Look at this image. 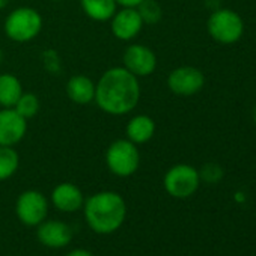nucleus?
<instances>
[{"instance_id":"24","label":"nucleus","mask_w":256,"mask_h":256,"mask_svg":"<svg viewBox=\"0 0 256 256\" xmlns=\"http://www.w3.org/2000/svg\"><path fill=\"white\" fill-rule=\"evenodd\" d=\"M252 119H253V122H254V125H256V104H254V107H253V110H252Z\"/></svg>"},{"instance_id":"13","label":"nucleus","mask_w":256,"mask_h":256,"mask_svg":"<svg viewBox=\"0 0 256 256\" xmlns=\"http://www.w3.org/2000/svg\"><path fill=\"white\" fill-rule=\"evenodd\" d=\"M52 202L62 212H74L83 206L84 198L77 186L71 182H62L54 187L52 193Z\"/></svg>"},{"instance_id":"2","label":"nucleus","mask_w":256,"mask_h":256,"mask_svg":"<svg viewBox=\"0 0 256 256\" xmlns=\"http://www.w3.org/2000/svg\"><path fill=\"white\" fill-rule=\"evenodd\" d=\"M84 218L96 234H113L125 222L126 205L120 194L114 192H100L88 198L83 204Z\"/></svg>"},{"instance_id":"4","label":"nucleus","mask_w":256,"mask_h":256,"mask_svg":"<svg viewBox=\"0 0 256 256\" xmlns=\"http://www.w3.org/2000/svg\"><path fill=\"white\" fill-rule=\"evenodd\" d=\"M42 28V20L38 11L32 8H18L12 11L5 22L6 35L17 42L34 40Z\"/></svg>"},{"instance_id":"22","label":"nucleus","mask_w":256,"mask_h":256,"mask_svg":"<svg viewBox=\"0 0 256 256\" xmlns=\"http://www.w3.org/2000/svg\"><path fill=\"white\" fill-rule=\"evenodd\" d=\"M65 256H94V254L86 248H72Z\"/></svg>"},{"instance_id":"15","label":"nucleus","mask_w":256,"mask_h":256,"mask_svg":"<svg viewBox=\"0 0 256 256\" xmlns=\"http://www.w3.org/2000/svg\"><path fill=\"white\" fill-rule=\"evenodd\" d=\"M68 96L77 104H88L95 98V84L84 76H74L66 84Z\"/></svg>"},{"instance_id":"19","label":"nucleus","mask_w":256,"mask_h":256,"mask_svg":"<svg viewBox=\"0 0 256 256\" xmlns=\"http://www.w3.org/2000/svg\"><path fill=\"white\" fill-rule=\"evenodd\" d=\"M138 12L146 24H156L162 18V8L156 0H142L138 5Z\"/></svg>"},{"instance_id":"20","label":"nucleus","mask_w":256,"mask_h":256,"mask_svg":"<svg viewBox=\"0 0 256 256\" xmlns=\"http://www.w3.org/2000/svg\"><path fill=\"white\" fill-rule=\"evenodd\" d=\"M40 108V101L36 98V95L34 94H22V96L18 98L17 104H16V110L24 118H34L38 113Z\"/></svg>"},{"instance_id":"9","label":"nucleus","mask_w":256,"mask_h":256,"mask_svg":"<svg viewBox=\"0 0 256 256\" xmlns=\"http://www.w3.org/2000/svg\"><path fill=\"white\" fill-rule=\"evenodd\" d=\"M26 119L14 108L0 110V146H12L26 134Z\"/></svg>"},{"instance_id":"18","label":"nucleus","mask_w":256,"mask_h":256,"mask_svg":"<svg viewBox=\"0 0 256 256\" xmlns=\"http://www.w3.org/2000/svg\"><path fill=\"white\" fill-rule=\"evenodd\" d=\"M18 169V154L11 146H0V181L11 178Z\"/></svg>"},{"instance_id":"17","label":"nucleus","mask_w":256,"mask_h":256,"mask_svg":"<svg viewBox=\"0 0 256 256\" xmlns=\"http://www.w3.org/2000/svg\"><path fill=\"white\" fill-rule=\"evenodd\" d=\"M80 2L84 14L96 22H107L116 12L114 0H80Z\"/></svg>"},{"instance_id":"3","label":"nucleus","mask_w":256,"mask_h":256,"mask_svg":"<svg viewBox=\"0 0 256 256\" xmlns=\"http://www.w3.org/2000/svg\"><path fill=\"white\" fill-rule=\"evenodd\" d=\"M210 36L220 44H234L240 41L244 32V23L240 14L232 10L214 11L206 23Z\"/></svg>"},{"instance_id":"11","label":"nucleus","mask_w":256,"mask_h":256,"mask_svg":"<svg viewBox=\"0 0 256 256\" xmlns=\"http://www.w3.org/2000/svg\"><path fill=\"white\" fill-rule=\"evenodd\" d=\"M36 236L48 248H64L72 240V229L60 220H44L38 224Z\"/></svg>"},{"instance_id":"7","label":"nucleus","mask_w":256,"mask_h":256,"mask_svg":"<svg viewBox=\"0 0 256 256\" xmlns=\"http://www.w3.org/2000/svg\"><path fill=\"white\" fill-rule=\"evenodd\" d=\"M16 212L18 220L26 226H38L47 218L48 200L47 198L36 190L23 192L16 204Z\"/></svg>"},{"instance_id":"16","label":"nucleus","mask_w":256,"mask_h":256,"mask_svg":"<svg viewBox=\"0 0 256 256\" xmlns=\"http://www.w3.org/2000/svg\"><path fill=\"white\" fill-rule=\"evenodd\" d=\"M23 89L18 78L12 74H2L0 76V106L6 108L14 107L22 96Z\"/></svg>"},{"instance_id":"23","label":"nucleus","mask_w":256,"mask_h":256,"mask_svg":"<svg viewBox=\"0 0 256 256\" xmlns=\"http://www.w3.org/2000/svg\"><path fill=\"white\" fill-rule=\"evenodd\" d=\"M114 2L125 6V8H136L142 0H114Z\"/></svg>"},{"instance_id":"6","label":"nucleus","mask_w":256,"mask_h":256,"mask_svg":"<svg viewBox=\"0 0 256 256\" xmlns=\"http://www.w3.org/2000/svg\"><path fill=\"white\" fill-rule=\"evenodd\" d=\"M166 192L176 199H186L194 194L200 184L199 170L190 164H176L170 168L164 175Z\"/></svg>"},{"instance_id":"26","label":"nucleus","mask_w":256,"mask_h":256,"mask_svg":"<svg viewBox=\"0 0 256 256\" xmlns=\"http://www.w3.org/2000/svg\"><path fill=\"white\" fill-rule=\"evenodd\" d=\"M0 62H2V52H0Z\"/></svg>"},{"instance_id":"14","label":"nucleus","mask_w":256,"mask_h":256,"mask_svg":"<svg viewBox=\"0 0 256 256\" xmlns=\"http://www.w3.org/2000/svg\"><path fill=\"white\" fill-rule=\"evenodd\" d=\"M156 132V124L154 120L146 114L134 116L126 125V136L128 140L136 144H145L148 142Z\"/></svg>"},{"instance_id":"21","label":"nucleus","mask_w":256,"mask_h":256,"mask_svg":"<svg viewBox=\"0 0 256 256\" xmlns=\"http://www.w3.org/2000/svg\"><path fill=\"white\" fill-rule=\"evenodd\" d=\"M199 176L200 180H204L205 182H210V184H214V182H218L222 178H223V169L216 164V163H206L200 172H199Z\"/></svg>"},{"instance_id":"12","label":"nucleus","mask_w":256,"mask_h":256,"mask_svg":"<svg viewBox=\"0 0 256 256\" xmlns=\"http://www.w3.org/2000/svg\"><path fill=\"white\" fill-rule=\"evenodd\" d=\"M144 20L138 10L134 8H125L113 16L112 20V32L118 40L128 41L133 40L142 29Z\"/></svg>"},{"instance_id":"25","label":"nucleus","mask_w":256,"mask_h":256,"mask_svg":"<svg viewBox=\"0 0 256 256\" xmlns=\"http://www.w3.org/2000/svg\"><path fill=\"white\" fill-rule=\"evenodd\" d=\"M10 4V0H0V10H2V8H5L6 5Z\"/></svg>"},{"instance_id":"8","label":"nucleus","mask_w":256,"mask_h":256,"mask_svg":"<svg viewBox=\"0 0 256 256\" xmlns=\"http://www.w3.org/2000/svg\"><path fill=\"white\" fill-rule=\"evenodd\" d=\"M205 84L204 72L194 66H181L169 74L168 86L176 95H193Z\"/></svg>"},{"instance_id":"1","label":"nucleus","mask_w":256,"mask_h":256,"mask_svg":"<svg viewBox=\"0 0 256 256\" xmlns=\"http://www.w3.org/2000/svg\"><path fill=\"white\" fill-rule=\"evenodd\" d=\"M140 98L138 77L126 68H112L102 74L95 86V101L98 107L110 114H125L132 112Z\"/></svg>"},{"instance_id":"10","label":"nucleus","mask_w":256,"mask_h":256,"mask_svg":"<svg viewBox=\"0 0 256 256\" xmlns=\"http://www.w3.org/2000/svg\"><path fill=\"white\" fill-rule=\"evenodd\" d=\"M124 65L136 77L138 76L145 77V76H150L154 72V70L157 66V58L151 48L140 46V44H134L125 50Z\"/></svg>"},{"instance_id":"5","label":"nucleus","mask_w":256,"mask_h":256,"mask_svg":"<svg viewBox=\"0 0 256 256\" xmlns=\"http://www.w3.org/2000/svg\"><path fill=\"white\" fill-rule=\"evenodd\" d=\"M106 163L112 174L118 176H130L138 170L140 156L133 142L120 139L108 146Z\"/></svg>"}]
</instances>
